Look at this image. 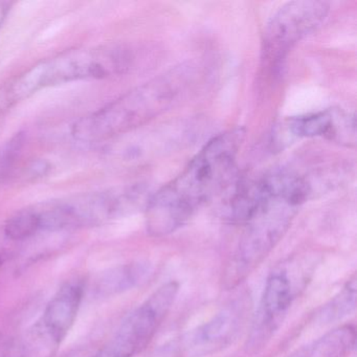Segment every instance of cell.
<instances>
[{
  "label": "cell",
  "instance_id": "9",
  "mask_svg": "<svg viewBox=\"0 0 357 357\" xmlns=\"http://www.w3.org/2000/svg\"><path fill=\"white\" fill-rule=\"evenodd\" d=\"M325 137L342 145H355V118L340 109L289 118L273 129L271 145L281 151L303 139Z\"/></svg>",
  "mask_w": 357,
  "mask_h": 357
},
{
  "label": "cell",
  "instance_id": "15",
  "mask_svg": "<svg viewBox=\"0 0 357 357\" xmlns=\"http://www.w3.org/2000/svg\"><path fill=\"white\" fill-rule=\"evenodd\" d=\"M0 357H24V344L11 336L0 333Z\"/></svg>",
  "mask_w": 357,
  "mask_h": 357
},
{
  "label": "cell",
  "instance_id": "16",
  "mask_svg": "<svg viewBox=\"0 0 357 357\" xmlns=\"http://www.w3.org/2000/svg\"><path fill=\"white\" fill-rule=\"evenodd\" d=\"M7 7L3 3H0V26L3 24V20H5L6 14H7Z\"/></svg>",
  "mask_w": 357,
  "mask_h": 357
},
{
  "label": "cell",
  "instance_id": "12",
  "mask_svg": "<svg viewBox=\"0 0 357 357\" xmlns=\"http://www.w3.org/2000/svg\"><path fill=\"white\" fill-rule=\"evenodd\" d=\"M151 271V264L146 261L119 265L100 273L93 289L100 298L116 296L141 285L149 278Z\"/></svg>",
  "mask_w": 357,
  "mask_h": 357
},
{
  "label": "cell",
  "instance_id": "5",
  "mask_svg": "<svg viewBox=\"0 0 357 357\" xmlns=\"http://www.w3.org/2000/svg\"><path fill=\"white\" fill-rule=\"evenodd\" d=\"M142 185H127L80 194L30 206L38 234L97 227L126 216L148 200Z\"/></svg>",
  "mask_w": 357,
  "mask_h": 357
},
{
  "label": "cell",
  "instance_id": "7",
  "mask_svg": "<svg viewBox=\"0 0 357 357\" xmlns=\"http://www.w3.org/2000/svg\"><path fill=\"white\" fill-rule=\"evenodd\" d=\"M179 292L175 281L160 286L135 309L101 348L106 357H135L145 350L170 312Z\"/></svg>",
  "mask_w": 357,
  "mask_h": 357
},
{
  "label": "cell",
  "instance_id": "6",
  "mask_svg": "<svg viewBox=\"0 0 357 357\" xmlns=\"http://www.w3.org/2000/svg\"><path fill=\"white\" fill-rule=\"evenodd\" d=\"M309 256H294L278 264L269 273L250 336L252 348L264 344L289 312L290 307L307 287L317 266Z\"/></svg>",
  "mask_w": 357,
  "mask_h": 357
},
{
  "label": "cell",
  "instance_id": "4",
  "mask_svg": "<svg viewBox=\"0 0 357 357\" xmlns=\"http://www.w3.org/2000/svg\"><path fill=\"white\" fill-rule=\"evenodd\" d=\"M133 61L128 47L104 45L73 50L39 62L0 86V116L41 89L118 76L126 73Z\"/></svg>",
  "mask_w": 357,
  "mask_h": 357
},
{
  "label": "cell",
  "instance_id": "14",
  "mask_svg": "<svg viewBox=\"0 0 357 357\" xmlns=\"http://www.w3.org/2000/svg\"><path fill=\"white\" fill-rule=\"evenodd\" d=\"M356 279L353 278L337 296L332 298L329 305L324 307L321 317L324 321H334L348 317L354 311L356 304Z\"/></svg>",
  "mask_w": 357,
  "mask_h": 357
},
{
  "label": "cell",
  "instance_id": "11",
  "mask_svg": "<svg viewBox=\"0 0 357 357\" xmlns=\"http://www.w3.org/2000/svg\"><path fill=\"white\" fill-rule=\"evenodd\" d=\"M250 303L241 298L225 306L183 338V350L189 357H204L227 348L243 328Z\"/></svg>",
  "mask_w": 357,
  "mask_h": 357
},
{
  "label": "cell",
  "instance_id": "17",
  "mask_svg": "<svg viewBox=\"0 0 357 357\" xmlns=\"http://www.w3.org/2000/svg\"><path fill=\"white\" fill-rule=\"evenodd\" d=\"M3 260H5V254L3 252H0V265L3 262Z\"/></svg>",
  "mask_w": 357,
  "mask_h": 357
},
{
  "label": "cell",
  "instance_id": "13",
  "mask_svg": "<svg viewBox=\"0 0 357 357\" xmlns=\"http://www.w3.org/2000/svg\"><path fill=\"white\" fill-rule=\"evenodd\" d=\"M355 337L352 326H342L298 349L288 357H344L354 348Z\"/></svg>",
  "mask_w": 357,
  "mask_h": 357
},
{
  "label": "cell",
  "instance_id": "1",
  "mask_svg": "<svg viewBox=\"0 0 357 357\" xmlns=\"http://www.w3.org/2000/svg\"><path fill=\"white\" fill-rule=\"evenodd\" d=\"M311 194L308 178L287 169L273 171L237 190L236 208L244 231L223 271L225 289L238 287L262 264Z\"/></svg>",
  "mask_w": 357,
  "mask_h": 357
},
{
  "label": "cell",
  "instance_id": "3",
  "mask_svg": "<svg viewBox=\"0 0 357 357\" xmlns=\"http://www.w3.org/2000/svg\"><path fill=\"white\" fill-rule=\"evenodd\" d=\"M204 77L202 64H179L79 120L73 137L83 143H99L127 135L189 100Z\"/></svg>",
  "mask_w": 357,
  "mask_h": 357
},
{
  "label": "cell",
  "instance_id": "8",
  "mask_svg": "<svg viewBox=\"0 0 357 357\" xmlns=\"http://www.w3.org/2000/svg\"><path fill=\"white\" fill-rule=\"evenodd\" d=\"M329 10V3L319 0L291 1L283 6L265 29V63L273 72L277 70L290 50L323 24Z\"/></svg>",
  "mask_w": 357,
  "mask_h": 357
},
{
  "label": "cell",
  "instance_id": "10",
  "mask_svg": "<svg viewBox=\"0 0 357 357\" xmlns=\"http://www.w3.org/2000/svg\"><path fill=\"white\" fill-rule=\"evenodd\" d=\"M84 294L83 280H70L62 284L33 327L31 340L43 344L49 352L59 348L76 321Z\"/></svg>",
  "mask_w": 357,
  "mask_h": 357
},
{
  "label": "cell",
  "instance_id": "2",
  "mask_svg": "<svg viewBox=\"0 0 357 357\" xmlns=\"http://www.w3.org/2000/svg\"><path fill=\"white\" fill-rule=\"evenodd\" d=\"M244 137L245 130L240 127L213 137L174 179L148 199L146 227L150 235L174 233L229 185Z\"/></svg>",
  "mask_w": 357,
  "mask_h": 357
}]
</instances>
